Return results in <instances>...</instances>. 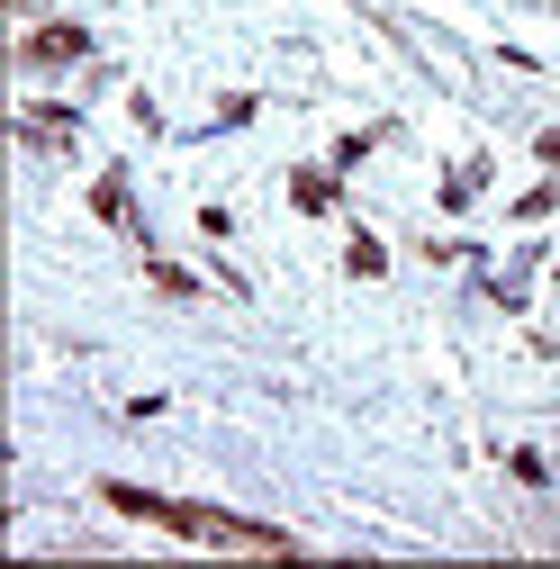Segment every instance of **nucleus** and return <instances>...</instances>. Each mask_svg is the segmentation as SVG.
<instances>
[{
  "mask_svg": "<svg viewBox=\"0 0 560 569\" xmlns=\"http://www.w3.org/2000/svg\"><path fill=\"white\" fill-rule=\"evenodd\" d=\"M82 46H91L82 28H37V37H28V54H37V63H73Z\"/></svg>",
  "mask_w": 560,
  "mask_h": 569,
  "instance_id": "obj_1",
  "label": "nucleus"
}]
</instances>
